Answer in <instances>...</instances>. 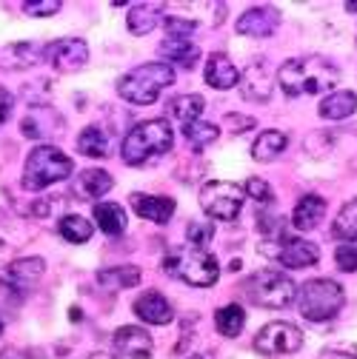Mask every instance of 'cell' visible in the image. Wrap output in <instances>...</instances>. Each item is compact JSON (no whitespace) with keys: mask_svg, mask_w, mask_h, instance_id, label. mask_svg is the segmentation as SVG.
I'll use <instances>...</instances> for the list:
<instances>
[{"mask_svg":"<svg viewBox=\"0 0 357 359\" xmlns=\"http://www.w3.org/2000/svg\"><path fill=\"white\" fill-rule=\"evenodd\" d=\"M303 348V331L292 323H269L254 337V351L263 356H286Z\"/></svg>","mask_w":357,"mask_h":359,"instance_id":"9","label":"cell"},{"mask_svg":"<svg viewBox=\"0 0 357 359\" xmlns=\"http://www.w3.org/2000/svg\"><path fill=\"white\" fill-rule=\"evenodd\" d=\"M0 334H4V323H0Z\"/></svg>","mask_w":357,"mask_h":359,"instance_id":"49","label":"cell"},{"mask_svg":"<svg viewBox=\"0 0 357 359\" xmlns=\"http://www.w3.org/2000/svg\"><path fill=\"white\" fill-rule=\"evenodd\" d=\"M171 83H174V69L169 63H143L117 80V95L126 103L152 106L163 88H169Z\"/></svg>","mask_w":357,"mask_h":359,"instance_id":"3","label":"cell"},{"mask_svg":"<svg viewBox=\"0 0 357 359\" xmlns=\"http://www.w3.org/2000/svg\"><path fill=\"white\" fill-rule=\"evenodd\" d=\"M74 163L55 146H37L23 165V189L26 191H43L72 174Z\"/></svg>","mask_w":357,"mask_h":359,"instance_id":"5","label":"cell"},{"mask_svg":"<svg viewBox=\"0 0 357 359\" xmlns=\"http://www.w3.org/2000/svg\"><path fill=\"white\" fill-rule=\"evenodd\" d=\"M183 134H186V140L200 151V149H206L209 143H214L217 140V126L214 123H206V120H197V123H189V126H183Z\"/></svg>","mask_w":357,"mask_h":359,"instance_id":"34","label":"cell"},{"mask_svg":"<svg viewBox=\"0 0 357 359\" xmlns=\"http://www.w3.org/2000/svg\"><path fill=\"white\" fill-rule=\"evenodd\" d=\"M163 26H166V34L169 37H189L192 32H197V20H186V18H177V15H166L163 18Z\"/></svg>","mask_w":357,"mask_h":359,"instance_id":"35","label":"cell"},{"mask_svg":"<svg viewBox=\"0 0 357 359\" xmlns=\"http://www.w3.org/2000/svg\"><path fill=\"white\" fill-rule=\"evenodd\" d=\"M243 294L260 305V308H286L297 299V285L292 277H286L283 271H275V268H263V271L252 274L243 283Z\"/></svg>","mask_w":357,"mask_h":359,"instance_id":"7","label":"cell"},{"mask_svg":"<svg viewBox=\"0 0 357 359\" xmlns=\"http://www.w3.org/2000/svg\"><path fill=\"white\" fill-rule=\"evenodd\" d=\"M60 200H63V197H49L46 203H34V205H32L34 217H49V214L55 211V205H60Z\"/></svg>","mask_w":357,"mask_h":359,"instance_id":"42","label":"cell"},{"mask_svg":"<svg viewBox=\"0 0 357 359\" xmlns=\"http://www.w3.org/2000/svg\"><path fill=\"white\" fill-rule=\"evenodd\" d=\"M77 151L83 157H106L109 154V137L100 126H86L77 137Z\"/></svg>","mask_w":357,"mask_h":359,"instance_id":"30","label":"cell"},{"mask_svg":"<svg viewBox=\"0 0 357 359\" xmlns=\"http://www.w3.org/2000/svg\"><path fill=\"white\" fill-rule=\"evenodd\" d=\"M131 208H135L138 217L143 219H152V222H169L171 214H174V200L171 197H152V194H131Z\"/></svg>","mask_w":357,"mask_h":359,"instance_id":"20","label":"cell"},{"mask_svg":"<svg viewBox=\"0 0 357 359\" xmlns=\"http://www.w3.org/2000/svg\"><path fill=\"white\" fill-rule=\"evenodd\" d=\"M354 111H357V92H351V88H337V92L326 95L318 109L323 120H346Z\"/></svg>","mask_w":357,"mask_h":359,"instance_id":"21","label":"cell"},{"mask_svg":"<svg viewBox=\"0 0 357 359\" xmlns=\"http://www.w3.org/2000/svg\"><path fill=\"white\" fill-rule=\"evenodd\" d=\"M95 222L109 237H120L126 231V211L117 203H95Z\"/></svg>","mask_w":357,"mask_h":359,"instance_id":"27","label":"cell"},{"mask_svg":"<svg viewBox=\"0 0 357 359\" xmlns=\"http://www.w3.org/2000/svg\"><path fill=\"white\" fill-rule=\"evenodd\" d=\"M135 313L146 323V325H169L174 320V311L166 302V297L160 291H146L135 299Z\"/></svg>","mask_w":357,"mask_h":359,"instance_id":"17","label":"cell"},{"mask_svg":"<svg viewBox=\"0 0 357 359\" xmlns=\"http://www.w3.org/2000/svg\"><path fill=\"white\" fill-rule=\"evenodd\" d=\"M86 359H117L115 353H106V351H95V353H89Z\"/></svg>","mask_w":357,"mask_h":359,"instance_id":"46","label":"cell"},{"mask_svg":"<svg viewBox=\"0 0 357 359\" xmlns=\"http://www.w3.org/2000/svg\"><path fill=\"white\" fill-rule=\"evenodd\" d=\"M112 345H115V353H120L126 359H152V353H155L152 334L146 328H138V325L117 328L112 337Z\"/></svg>","mask_w":357,"mask_h":359,"instance_id":"13","label":"cell"},{"mask_svg":"<svg viewBox=\"0 0 357 359\" xmlns=\"http://www.w3.org/2000/svg\"><path fill=\"white\" fill-rule=\"evenodd\" d=\"M278 86L289 97H303V95H323L340 83V69L329 57H292L278 69Z\"/></svg>","mask_w":357,"mask_h":359,"instance_id":"1","label":"cell"},{"mask_svg":"<svg viewBox=\"0 0 357 359\" xmlns=\"http://www.w3.org/2000/svg\"><path fill=\"white\" fill-rule=\"evenodd\" d=\"M20 131L29 140H52L63 131V117L43 103H32L20 117Z\"/></svg>","mask_w":357,"mask_h":359,"instance_id":"10","label":"cell"},{"mask_svg":"<svg viewBox=\"0 0 357 359\" xmlns=\"http://www.w3.org/2000/svg\"><path fill=\"white\" fill-rule=\"evenodd\" d=\"M260 251L275 257L286 268H309V265L320 262V248L309 240H300V237H289L275 248H260Z\"/></svg>","mask_w":357,"mask_h":359,"instance_id":"12","label":"cell"},{"mask_svg":"<svg viewBox=\"0 0 357 359\" xmlns=\"http://www.w3.org/2000/svg\"><path fill=\"white\" fill-rule=\"evenodd\" d=\"M0 359H29V353L20 348H4L0 351Z\"/></svg>","mask_w":357,"mask_h":359,"instance_id":"45","label":"cell"},{"mask_svg":"<svg viewBox=\"0 0 357 359\" xmlns=\"http://www.w3.org/2000/svg\"><path fill=\"white\" fill-rule=\"evenodd\" d=\"M157 23H160V6H157V4H138V6L129 9V18H126L129 32L138 34V37L155 32Z\"/></svg>","mask_w":357,"mask_h":359,"instance_id":"26","label":"cell"},{"mask_svg":"<svg viewBox=\"0 0 357 359\" xmlns=\"http://www.w3.org/2000/svg\"><path fill=\"white\" fill-rule=\"evenodd\" d=\"M58 229H60V237L74 243V245L89 243V240H92V231H95L92 222H89L86 217H80V214H63Z\"/></svg>","mask_w":357,"mask_h":359,"instance_id":"32","label":"cell"},{"mask_svg":"<svg viewBox=\"0 0 357 359\" xmlns=\"http://www.w3.org/2000/svg\"><path fill=\"white\" fill-rule=\"evenodd\" d=\"M289 146V137L278 128H269V131H260L257 140L252 143V157L257 163H272L278 154H283Z\"/></svg>","mask_w":357,"mask_h":359,"instance_id":"25","label":"cell"},{"mask_svg":"<svg viewBox=\"0 0 357 359\" xmlns=\"http://www.w3.org/2000/svg\"><path fill=\"white\" fill-rule=\"evenodd\" d=\"M243 203H246V191L235 183L214 180V183H206L200 189V205L212 219H223V222L238 219V214L243 211Z\"/></svg>","mask_w":357,"mask_h":359,"instance_id":"8","label":"cell"},{"mask_svg":"<svg viewBox=\"0 0 357 359\" xmlns=\"http://www.w3.org/2000/svg\"><path fill=\"white\" fill-rule=\"evenodd\" d=\"M171 146H174L171 126L163 117H155V120L138 123L135 128L126 134L123 146H120V154H123L126 165H146L149 160L169 154Z\"/></svg>","mask_w":357,"mask_h":359,"instance_id":"2","label":"cell"},{"mask_svg":"<svg viewBox=\"0 0 357 359\" xmlns=\"http://www.w3.org/2000/svg\"><path fill=\"white\" fill-rule=\"evenodd\" d=\"M15 240V222L9 219L6 211H0V248H9Z\"/></svg>","mask_w":357,"mask_h":359,"instance_id":"41","label":"cell"},{"mask_svg":"<svg viewBox=\"0 0 357 359\" xmlns=\"http://www.w3.org/2000/svg\"><path fill=\"white\" fill-rule=\"evenodd\" d=\"M326 217V200L318 197V194H306L297 200L294 211H292V226L297 231H311V229H318V222Z\"/></svg>","mask_w":357,"mask_h":359,"instance_id":"19","label":"cell"},{"mask_svg":"<svg viewBox=\"0 0 357 359\" xmlns=\"http://www.w3.org/2000/svg\"><path fill=\"white\" fill-rule=\"evenodd\" d=\"M280 26V15L269 6H254L238 18V32L246 37H269Z\"/></svg>","mask_w":357,"mask_h":359,"instance_id":"15","label":"cell"},{"mask_svg":"<svg viewBox=\"0 0 357 359\" xmlns=\"http://www.w3.org/2000/svg\"><path fill=\"white\" fill-rule=\"evenodd\" d=\"M40 57H43V49L29 40L9 43V46L0 49V66L4 69H26V66H34Z\"/></svg>","mask_w":357,"mask_h":359,"instance_id":"23","label":"cell"},{"mask_svg":"<svg viewBox=\"0 0 357 359\" xmlns=\"http://www.w3.org/2000/svg\"><path fill=\"white\" fill-rule=\"evenodd\" d=\"M320 359H357V351L354 348H349V351H343V348H326L320 353Z\"/></svg>","mask_w":357,"mask_h":359,"instance_id":"44","label":"cell"},{"mask_svg":"<svg viewBox=\"0 0 357 359\" xmlns=\"http://www.w3.org/2000/svg\"><path fill=\"white\" fill-rule=\"evenodd\" d=\"M212 237H214V226H212V222H189V229H186V240H189V245L206 248Z\"/></svg>","mask_w":357,"mask_h":359,"instance_id":"36","label":"cell"},{"mask_svg":"<svg viewBox=\"0 0 357 359\" xmlns=\"http://www.w3.org/2000/svg\"><path fill=\"white\" fill-rule=\"evenodd\" d=\"M203 109H206V100L200 95H183V97H174L169 103V114L177 123H181V126H189V123L203 120Z\"/></svg>","mask_w":357,"mask_h":359,"instance_id":"28","label":"cell"},{"mask_svg":"<svg viewBox=\"0 0 357 359\" xmlns=\"http://www.w3.org/2000/svg\"><path fill=\"white\" fill-rule=\"evenodd\" d=\"M69 313H72V323H80V320H83V313H80V308H77V305H74Z\"/></svg>","mask_w":357,"mask_h":359,"instance_id":"47","label":"cell"},{"mask_svg":"<svg viewBox=\"0 0 357 359\" xmlns=\"http://www.w3.org/2000/svg\"><path fill=\"white\" fill-rule=\"evenodd\" d=\"M343 285L335 280H309L297 288V308L309 323H329L343 308Z\"/></svg>","mask_w":357,"mask_h":359,"instance_id":"6","label":"cell"},{"mask_svg":"<svg viewBox=\"0 0 357 359\" xmlns=\"http://www.w3.org/2000/svg\"><path fill=\"white\" fill-rule=\"evenodd\" d=\"M112 186H115V180L103 168H86L80 171V177H74L72 191L80 200H100Z\"/></svg>","mask_w":357,"mask_h":359,"instance_id":"18","label":"cell"},{"mask_svg":"<svg viewBox=\"0 0 357 359\" xmlns=\"http://www.w3.org/2000/svg\"><path fill=\"white\" fill-rule=\"evenodd\" d=\"M166 274L169 277H177L195 288H209L217 283L220 277V265L217 259L206 251V248H197V245H183V248H171L166 262Z\"/></svg>","mask_w":357,"mask_h":359,"instance_id":"4","label":"cell"},{"mask_svg":"<svg viewBox=\"0 0 357 359\" xmlns=\"http://www.w3.org/2000/svg\"><path fill=\"white\" fill-rule=\"evenodd\" d=\"M206 83L212 88H217V92H229V88H235L240 83V72L229 55L214 52L206 57Z\"/></svg>","mask_w":357,"mask_h":359,"instance_id":"16","label":"cell"},{"mask_svg":"<svg viewBox=\"0 0 357 359\" xmlns=\"http://www.w3.org/2000/svg\"><path fill=\"white\" fill-rule=\"evenodd\" d=\"M332 234H335L337 240H343V243H354V240H357V197L349 200V203L340 208L335 226H332Z\"/></svg>","mask_w":357,"mask_h":359,"instance_id":"33","label":"cell"},{"mask_svg":"<svg viewBox=\"0 0 357 359\" xmlns=\"http://www.w3.org/2000/svg\"><path fill=\"white\" fill-rule=\"evenodd\" d=\"M98 283L106 288H135L141 283V268H135V265L103 268V271H98Z\"/></svg>","mask_w":357,"mask_h":359,"instance_id":"31","label":"cell"},{"mask_svg":"<svg viewBox=\"0 0 357 359\" xmlns=\"http://www.w3.org/2000/svg\"><path fill=\"white\" fill-rule=\"evenodd\" d=\"M257 123L254 117H243V114H226V128L232 134H243V131H252Z\"/></svg>","mask_w":357,"mask_h":359,"instance_id":"40","label":"cell"},{"mask_svg":"<svg viewBox=\"0 0 357 359\" xmlns=\"http://www.w3.org/2000/svg\"><path fill=\"white\" fill-rule=\"evenodd\" d=\"M272 92H275V74H272V69L266 66L263 60L252 63V66L246 69V74L240 77V95H243L246 100L266 103V100L272 97Z\"/></svg>","mask_w":357,"mask_h":359,"instance_id":"14","label":"cell"},{"mask_svg":"<svg viewBox=\"0 0 357 359\" xmlns=\"http://www.w3.org/2000/svg\"><path fill=\"white\" fill-rule=\"evenodd\" d=\"M60 12V0H26L23 4V15L29 18H49Z\"/></svg>","mask_w":357,"mask_h":359,"instance_id":"37","label":"cell"},{"mask_svg":"<svg viewBox=\"0 0 357 359\" xmlns=\"http://www.w3.org/2000/svg\"><path fill=\"white\" fill-rule=\"evenodd\" d=\"M243 191H246L252 200H257V203H272V200H275L272 186L266 183V180H260V177H249V183H246Z\"/></svg>","mask_w":357,"mask_h":359,"instance_id":"38","label":"cell"},{"mask_svg":"<svg viewBox=\"0 0 357 359\" xmlns=\"http://www.w3.org/2000/svg\"><path fill=\"white\" fill-rule=\"evenodd\" d=\"M335 262H337V268L340 271H346V274H354L357 271V245H337V251H335Z\"/></svg>","mask_w":357,"mask_h":359,"instance_id":"39","label":"cell"},{"mask_svg":"<svg viewBox=\"0 0 357 359\" xmlns=\"http://www.w3.org/2000/svg\"><path fill=\"white\" fill-rule=\"evenodd\" d=\"M189 359H203V356H189Z\"/></svg>","mask_w":357,"mask_h":359,"instance_id":"48","label":"cell"},{"mask_svg":"<svg viewBox=\"0 0 357 359\" xmlns=\"http://www.w3.org/2000/svg\"><path fill=\"white\" fill-rule=\"evenodd\" d=\"M157 52H160V57H166L171 63H181L186 69H192L200 60V49L195 46L189 37H166L157 46Z\"/></svg>","mask_w":357,"mask_h":359,"instance_id":"24","label":"cell"},{"mask_svg":"<svg viewBox=\"0 0 357 359\" xmlns=\"http://www.w3.org/2000/svg\"><path fill=\"white\" fill-rule=\"evenodd\" d=\"M9 114H12V95L6 92L4 86H0V126L9 120Z\"/></svg>","mask_w":357,"mask_h":359,"instance_id":"43","label":"cell"},{"mask_svg":"<svg viewBox=\"0 0 357 359\" xmlns=\"http://www.w3.org/2000/svg\"><path fill=\"white\" fill-rule=\"evenodd\" d=\"M43 60L52 63L58 72H77L89 60V46H86V40H77V37L55 40L43 46Z\"/></svg>","mask_w":357,"mask_h":359,"instance_id":"11","label":"cell"},{"mask_svg":"<svg viewBox=\"0 0 357 359\" xmlns=\"http://www.w3.org/2000/svg\"><path fill=\"white\" fill-rule=\"evenodd\" d=\"M43 274H46V259L43 257H23V259L9 262V268H6V277L12 280L15 288H29Z\"/></svg>","mask_w":357,"mask_h":359,"instance_id":"22","label":"cell"},{"mask_svg":"<svg viewBox=\"0 0 357 359\" xmlns=\"http://www.w3.org/2000/svg\"><path fill=\"white\" fill-rule=\"evenodd\" d=\"M243 325H246V313H243L240 305L232 302V305L217 308V313H214V328H217V334L235 339V337H240Z\"/></svg>","mask_w":357,"mask_h":359,"instance_id":"29","label":"cell"}]
</instances>
